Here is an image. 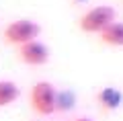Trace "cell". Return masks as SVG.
Instances as JSON below:
<instances>
[{
    "label": "cell",
    "mask_w": 123,
    "mask_h": 121,
    "mask_svg": "<svg viewBox=\"0 0 123 121\" xmlns=\"http://www.w3.org/2000/svg\"><path fill=\"white\" fill-rule=\"evenodd\" d=\"M39 33H41V27L37 23L29 21V19H18V21H12V23L6 25L4 39L8 43L21 47V45L29 43V41H35L39 37Z\"/></svg>",
    "instance_id": "3"
},
{
    "label": "cell",
    "mask_w": 123,
    "mask_h": 121,
    "mask_svg": "<svg viewBox=\"0 0 123 121\" xmlns=\"http://www.w3.org/2000/svg\"><path fill=\"white\" fill-rule=\"evenodd\" d=\"M97 101H98V105H101L103 111H115V109L121 107L123 95L115 86H107V88H103V90L97 95Z\"/></svg>",
    "instance_id": "5"
},
{
    "label": "cell",
    "mask_w": 123,
    "mask_h": 121,
    "mask_svg": "<svg viewBox=\"0 0 123 121\" xmlns=\"http://www.w3.org/2000/svg\"><path fill=\"white\" fill-rule=\"evenodd\" d=\"M18 60L29 66H43L49 62V49L45 43L35 39V41H29L18 47Z\"/></svg>",
    "instance_id": "4"
},
{
    "label": "cell",
    "mask_w": 123,
    "mask_h": 121,
    "mask_svg": "<svg viewBox=\"0 0 123 121\" xmlns=\"http://www.w3.org/2000/svg\"><path fill=\"white\" fill-rule=\"evenodd\" d=\"M29 101H31V109L37 115L47 117L53 111H57V92H55V88H53L51 82H45V80L35 82L33 88H31Z\"/></svg>",
    "instance_id": "2"
},
{
    "label": "cell",
    "mask_w": 123,
    "mask_h": 121,
    "mask_svg": "<svg viewBox=\"0 0 123 121\" xmlns=\"http://www.w3.org/2000/svg\"><path fill=\"white\" fill-rule=\"evenodd\" d=\"M103 43L107 45H113V47H123V23L115 21L107 27L103 33H98Z\"/></svg>",
    "instance_id": "6"
},
{
    "label": "cell",
    "mask_w": 123,
    "mask_h": 121,
    "mask_svg": "<svg viewBox=\"0 0 123 121\" xmlns=\"http://www.w3.org/2000/svg\"><path fill=\"white\" fill-rule=\"evenodd\" d=\"M18 99V86L10 80H0V107H8Z\"/></svg>",
    "instance_id": "7"
},
{
    "label": "cell",
    "mask_w": 123,
    "mask_h": 121,
    "mask_svg": "<svg viewBox=\"0 0 123 121\" xmlns=\"http://www.w3.org/2000/svg\"><path fill=\"white\" fill-rule=\"evenodd\" d=\"M74 121H92V119H88V117H78V119H74Z\"/></svg>",
    "instance_id": "8"
},
{
    "label": "cell",
    "mask_w": 123,
    "mask_h": 121,
    "mask_svg": "<svg viewBox=\"0 0 123 121\" xmlns=\"http://www.w3.org/2000/svg\"><path fill=\"white\" fill-rule=\"evenodd\" d=\"M115 17H117V13H115L113 6L98 4V6L88 8L86 13L80 17L78 27L84 31V33H97L98 35V33H103L111 23H115Z\"/></svg>",
    "instance_id": "1"
},
{
    "label": "cell",
    "mask_w": 123,
    "mask_h": 121,
    "mask_svg": "<svg viewBox=\"0 0 123 121\" xmlns=\"http://www.w3.org/2000/svg\"><path fill=\"white\" fill-rule=\"evenodd\" d=\"M78 2H84V0H78Z\"/></svg>",
    "instance_id": "9"
}]
</instances>
